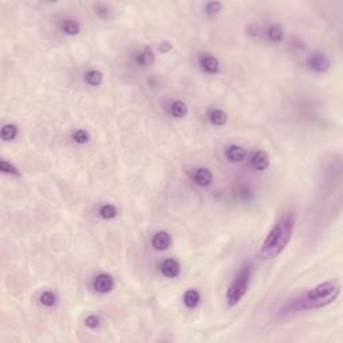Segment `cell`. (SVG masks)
Segmentation results:
<instances>
[{
  "instance_id": "6da1fadb",
  "label": "cell",
  "mask_w": 343,
  "mask_h": 343,
  "mask_svg": "<svg viewBox=\"0 0 343 343\" xmlns=\"http://www.w3.org/2000/svg\"><path fill=\"white\" fill-rule=\"evenodd\" d=\"M294 229H295V214L292 212L280 214L264 237L259 251V256L263 260H271L278 257L291 241Z\"/></svg>"
},
{
  "instance_id": "7a4b0ae2",
  "label": "cell",
  "mask_w": 343,
  "mask_h": 343,
  "mask_svg": "<svg viewBox=\"0 0 343 343\" xmlns=\"http://www.w3.org/2000/svg\"><path fill=\"white\" fill-rule=\"evenodd\" d=\"M341 294V284L338 280H326L313 287L303 295L294 300L290 310H318L331 305Z\"/></svg>"
},
{
  "instance_id": "3957f363",
  "label": "cell",
  "mask_w": 343,
  "mask_h": 343,
  "mask_svg": "<svg viewBox=\"0 0 343 343\" xmlns=\"http://www.w3.org/2000/svg\"><path fill=\"white\" fill-rule=\"evenodd\" d=\"M251 278H252V267L247 264V266L241 267L239 272L235 275V278L232 279L225 292V300L229 307H235L239 305L241 299L247 295L251 283Z\"/></svg>"
},
{
  "instance_id": "277c9868",
  "label": "cell",
  "mask_w": 343,
  "mask_h": 343,
  "mask_svg": "<svg viewBox=\"0 0 343 343\" xmlns=\"http://www.w3.org/2000/svg\"><path fill=\"white\" fill-rule=\"evenodd\" d=\"M306 64L314 73L325 74L330 70L331 60L325 52L314 51L311 55H309V58L306 60Z\"/></svg>"
},
{
  "instance_id": "5b68a950",
  "label": "cell",
  "mask_w": 343,
  "mask_h": 343,
  "mask_svg": "<svg viewBox=\"0 0 343 343\" xmlns=\"http://www.w3.org/2000/svg\"><path fill=\"white\" fill-rule=\"evenodd\" d=\"M116 287V280L110 274H106V272H101L94 278L93 280V288L97 294H101V295H106V294H110V292L114 290Z\"/></svg>"
},
{
  "instance_id": "8992f818",
  "label": "cell",
  "mask_w": 343,
  "mask_h": 343,
  "mask_svg": "<svg viewBox=\"0 0 343 343\" xmlns=\"http://www.w3.org/2000/svg\"><path fill=\"white\" fill-rule=\"evenodd\" d=\"M198 64H200V69L204 73L209 74V75H216V74H219L221 71L220 59L217 56L210 55V54H204V55L200 56Z\"/></svg>"
},
{
  "instance_id": "52a82bcc",
  "label": "cell",
  "mask_w": 343,
  "mask_h": 343,
  "mask_svg": "<svg viewBox=\"0 0 343 343\" xmlns=\"http://www.w3.org/2000/svg\"><path fill=\"white\" fill-rule=\"evenodd\" d=\"M193 182L200 186V188H208L213 182V173L209 168L200 167L193 171L192 174Z\"/></svg>"
},
{
  "instance_id": "ba28073f",
  "label": "cell",
  "mask_w": 343,
  "mask_h": 343,
  "mask_svg": "<svg viewBox=\"0 0 343 343\" xmlns=\"http://www.w3.org/2000/svg\"><path fill=\"white\" fill-rule=\"evenodd\" d=\"M152 247L159 251V252H164L172 247V236L169 232L167 231H159L156 232L155 235L152 236Z\"/></svg>"
},
{
  "instance_id": "9c48e42d",
  "label": "cell",
  "mask_w": 343,
  "mask_h": 343,
  "mask_svg": "<svg viewBox=\"0 0 343 343\" xmlns=\"http://www.w3.org/2000/svg\"><path fill=\"white\" fill-rule=\"evenodd\" d=\"M156 62V54L150 47H144L141 51L134 56V63L140 69H149Z\"/></svg>"
},
{
  "instance_id": "30bf717a",
  "label": "cell",
  "mask_w": 343,
  "mask_h": 343,
  "mask_svg": "<svg viewBox=\"0 0 343 343\" xmlns=\"http://www.w3.org/2000/svg\"><path fill=\"white\" fill-rule=\"evenodd\" d=\"M251 167L257 172H264L270 168V155L264 150H256L251 159H249Z\"/></svg>"
},
{
  "instance_id": "8fae6325",
  "label": "cell",
  "mask_w": 343,
  "mask_h": 343,
  "mask_svg": "<svg viewBox=\"0 0 343 343\" xmlns=\"http://www.w3.org/2000/svg\"><path fill=\"white\" fill-rule=\"evenodd\" d=\"M247 156H248V152L241 145H229L225 149V159L232 164L243 163L247 159Z\"/></svg>"
},
{
  "instance_id": "7c38bea8",
  "label": "cell",
  "mask_w": 343,
  "mask_h": 343,
  "mask_svg": "<svg viewBox=\"0 0 343 343\" xmlns=\"http://www.w3.org/2000/svg\"><path fill=\"white\" fill-rule=\"evenodd\" d=\"M160 270H161V274H163L165 278L174 279L180 275L181 266H180V263L177 262L176 259H173V257H168V259H165V260L163 262Z\"/></svg>"
},
{
  "instance_id": "4fadbf2b",
  "label": "cell",
  "mask_w": 343,
  "mask_h": 343,
  "mask_svg": "<svg viewBox=\"0 0 343 343\" xmlns=\"http://www.w3.org/2000/svg\"><path fill=\"white\" fill-rule=\"evenodd\" d=\"M206 118L213 126H224L228 121V114L221 109L210 107L206 112Z\"/></svg>"
},
{
  "instance_id": "5bb4252c",
  "label": "cell",
  "mask_w": 343,
  "mask_h": 343,
  "mask_svg": "<svg viewBox=\"0 0 343 343\" xmlns=\"http://www.w3.org/2000/svg\"><path fill=\"white\" fill-rule=\"evenodd\" d=\"M200 302H201V294L196 288H189V290L185 291L184 296H182V303L189 310L196 309L200 305Z\"/></svg>"
},
{
  "instance_id": "9a60e30c",
  "label": "cell",
  "mask_w": 343,
  "mask_h": 343,
  "mask_svg": "<svg viewBox=\"0 0 343 343\" xmlns=\"http://www.w3.org/2000/svg\"><path fill=\"white\" fill-rule=\"evenodd\" d=\"M267 38L271 43L274 44H278V43H282L286 38V31H284L283 26L279 24V23H274L268 27L267 30Z\"/></svg>"
},
{
  "instance_id": "2e32d148",
  "label": "cell",
  "mask_w": 343,
  "mask_h": 343,
  "mask_svg": "<svg viewBox=\"0 0 343 343\" xmlns=\"http://www.w3.org/2000/svg\"><path fill=\"white\" fill-rule=\"evenodd\" d=\"M60 31L67 36H75V35L81 34L82 24L77 19H64L60 23Z\"/></svg>"
},
{
  "instance_id": "e0dca14e",
  "label": "cell",
  "mask_w": 343,
  "mask_h": 343,
  "mask_svg": "<svg viewBox=\"0 0 343 343\" xmlns=\"http://www.w3.org/2000/svg\"><path fill=\"white\" fill-rule=\"evenodd\" d=\"M83 81L86 85L91 86V87H98L103 83V73L97 69L87 70L83 74Z\"/></svg>"
},
{
  "instance_id": "ac0fdd59",
  "label": "cell",
  "mask_w": 343,
  "mask_h": 343,
  "mask_svg": "<svg viewBox=\"0 0 343 343\" xmlns=\"http://www.w3.org/2000/svg\"><path fill=\"white\" fill-rule=\"evenodd\" d=\"M188 112H189L188 105H186L184 101H181V99L173 101L171 107H169V113H171V116L173 117V118H177V120H181V118L186 117Z\"/></svg>"
},
{
  "instance_id": "d6986e66",
  "label": "cell",
  "mask_w": 343,
  "mask_h": 343,
  "mask_svg": "<svg viewBox=\"0 0 343 343\" xmlns=\"http://www.w3.org/2000/svg\"><path fill=\"white\" fill-rule=\"evenodd\" d=\"M19 134V128L15 124H5L0 130V137L4 142L13 141Z\"/></svg>"
},
{
  "instance_id": "ffe728a7",
  "label": "cell",
  "mask_w": 343,
  "mask_h": 343,
  "mask_svg": "<svg viewBox=\"0 0 343 343\" xmlns=\"http://www.w3.org/2000/svg\"><path fill=\"white\" fill-rule=\"evenodd\" d=\"M98 214L103 220H113L118 216V209L113 204H103V205L99 206Z\"/></svg>"
},
{
  "instance_id": "44dd1931",
  "label": "cell",
  "mask_w": 343,
  "mask_h": 343,
  "mask_svg": "<svg viewBox=\"0 0 343 343\" xmlns=\"http://www.w3.org/2000/svg\"><path fill=\"white\" fill-rule=\"evenodd\" d=\"M0 171L3 172L4 174H9V176H15V177H20L21 173L19 171V168L12 164L11 161L5 159L0 160Z\"/></svg>"
},
{
  "instance_id": "7402d4cb",
  "label": "cell",
  "mask_w": 343,
  "mask_h": 343,
  "mask_svg": "<svg viewBox=\"0 0 343 343\" xmlns=\"http://www.w3.org/2000/svg\"><path fill=\"white\" fill-rule=\"evenodd\" d=\"M39 302H40V305L44 306V307H48V309L55 307L56 303H58V296H56L55 292L44 291L39 296Z\"/></svg>"
},
{
  "instance_id": "603a6c76",
  "label": "cell",
  "mask_w": 343,
  "mask_h": 343,
  "mask_svg": "<svg viewBox=\"0 0 343 343\" xmlns=\"http://www.w3.org/2000/svg\"><path fill=\"white\" fill-rule=\"evenodd\" d=\"M95 15L99 17V19H103V20H109L113 17V8L109 4H105V3H98V4L94 5Z\"/></svg>"
},
{
  "instance_id": "cb8c5ba5",
  "label": "cell",
  "mask_w": 343,
  "mask_h": 343,
  "mask_svg": "<svg viewBox=\"0 0 343 343\" xmlns=\"http://www.w3.org/2000/svg\"><path fill=\"white\" fill-rule=\"evenodd\" d=\"M223 7L224 4L221 1H208L204 5V12L208 16H216V15H219L223 11Z\"/></svg>"
},
{
  "instance_id": "d4e9b609",
  "label": "cell",
  "mask_w": 343,
  "mask_h": 343,
  "mask_svg": "<svg viewBox=\"0 0 343 343\" xmlns=\"http://www.w3.org/2000/svg\"><path fill=\"white\" fill-rule=\"evenodd\" d=\"M73 141L78 145H86L90 141V134L85 129H78L73 133Z\"/></svg>"
},
{
  "instance_id": "484cf974",
  "label": "cell",
  "mask_w": 343,
  "mask_h": 343,
  "mask_svg": "<svg viewBox=\"0 0 343 343\" xmlns=\"http://www.w3.org/2000/svg\"><path fill=\"white\" fill-rule=\"evenodd\" d=\"M85 326L87 327V329H90V330H97V329H99V326H101V318H99L98 315L91 314V315L85 318Z\"/></svg>"
},
{
  "instance_id": "4316f807",
  "label": "cell",
  "mask_w": 343,
  "mask_h": 343,
  "mask_svg": "<svg viewBox=\"0 0 343 343\" xmlns=\"http://www.w3.org/2000/svg\"><path fill=\"white\" fill-rule=\"evenodd\" d=\"M173 48V44H172L169 40H164V42H161V44L159 46V50L163 54H167V52H169Z\"/></svg>"
}]
</instances>
